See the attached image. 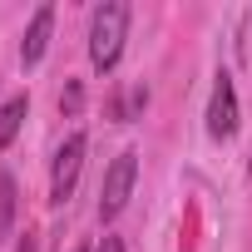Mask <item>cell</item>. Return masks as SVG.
<instances>
[{"mask_svg": "<svg viewBox=\"0 0 252 252\" xmlns=\"http://www.w3.org/2000/svg\"><path fill=\"white\" fill-rule=\"evenodd\" d=\"M208 134H213V139H232V134H237V84H232V74H227V69L213 79V99H208Z\"/></svg>", "mask_w": 252, "mask_h": 252, "instance_id": "277c9868", "label": "cell"}, {"mask_svg": "<svg viewBox=\"0 0 252 252\" xmlns=\"http://www.w3.org/2000/svg\"><path fill=\"white\" fill-rule=\"evenodd\" d=\"M25 114H30V94H10L5 104H0V149H5V144L20 134Z\"/></svg>", "mask_w": 252, "mask_h": 252, "instance_id": "8992f818", "label": "cell"}, {"mask_svg": "<svg viewBox=\"0 0 252 252\" xmlns=\"http://www.w3.org/2000/svg\"><path fill=\"white\" fill-rule=\"evenodd\" d=\"M144 104H149V89L139 84V89H129V94H124V99H114V109H109V114H114V119H134Z\"/></svg>", "mask_w": 252, "mask_h": 252, "instance_id": "ba28073f", "label": "cell"}, {"mask_svg": "<svg viewBox=\"0 0 252 252\" xmlns=\"http://www.w3.org/2000/svg\"><path fill=\"white\" fill-rule=\"evenodd\" d=\"M94 252H124V237H114V232H104V237H99V247H94Z\"/></svg>", "mask_w": 252, "mask_h": 252, "instance_id": "30bf717a", "label": "cell"}, {"mask_svg": "<svg viewBox=\"0 0 252 252\" xmlns=\"http://www.w3.org/2000/svg\"><path fill=\"white\" fill-rule=\"evenodd\" d=\"M74 252H89V247H74Z\"/></svg>", "mask_w": 252, "mask_h": 252, "instance_id": "7c38bea8", "label": "cell"}, {"mask_svg": "<svg viewBox=\"0 0 252 252\" xmlns=\"http://www.w3.org/2000/svg\"><path fill=\"white\" fill-rule=\"evenodd\" d=\"M79 104H84V89H79V79H69V89L60 94V109L64 114H79Z\"/></svg>", "mask_w": 252, "mask_h": 252, "instance_id": "9c48e42d", "label": "cell"}, {"mask_svg": "<svg viewBox=\"0 0 252 252\" xmlns=\"http://www.w3.org/2000/svg\"><path fill=\"white\" fill-rule=\"evenodd\" d=\"M134 178H139V154L134 149H124L114 163H109V173H104V183H99V218L104 222H114L124 208H129V193H134Z\"/></svg>", "mask_w": 252, "mask_h": 252, "instance_id": "7a4b0ae2", "label": "cell"}, {"mask_svg": "<svg viewBox=\"0 0 252 252\" xmlns=\"http://www.w3.org/2000/svg\"><path fill=\"white\" fill-rule=\"evenodd\" d=\"M15 252H35V232H25V242H20Z\"/></svg>", "mask_w": 252, "mask_h": 252, "instance_id": "8fae6325", "label": "cell"}, {"mask_svg": "<svg viewBox=\"0 0 252 252\" xmlns=\"http://www.w3.org/2000/svg\"><path fill=\"white\" fill-rule=\"evenodd\" d=\"M84 149H89L84 134H69V139L60 144L55 168H50V203H55V208L69 203V193H74V183H79V168H84Z\"/></svg>", "mask_w": 252, "mask_h": 252, "instance_id": "3957f363", "label": "cell"}, {"mask_svg": "<svg viewBox=\"0 0 252 252\" xmlns=\"http://www.w3.org/2000/svg\"><path fill=\"white\" fill-rule=\"evenodd\" d=\"M124 35H129V5L124 0H104L89 20V64L99 74H109L124 55Z\"/></svg>", "mask_w": 252, "mask_h": 252, "instance_id": "6da1fadb", "label": "cell"}, {"mask_svg": "<svg viewBox=\"0 0 252 252\" xmlns=\"http://www.w3.org/2000/svg\"><path fill=\"white\" fill-rule=\"evenodd\" d=\"M10 222H15V178L0 173V242L10 237Z\"/></svg>", "mask_w": 252, "mask_h": 252, "instance_id": "52a82bcc", "label": "cell"}, {"mask_svg": "<svg viewBox=\"0 0 252 252\" xmlns=\"http://www.w3.org/2000/svg\"><path fill=\"white\" fill-rule=\"evenodd\" d=\"M50 30H55V5H40V10L30 15V25H25V40H20V64H25V69L45 60V50H50Z\"/></svg>", "mask_w": 252, "mask_h": 252, "instance_id": "5b68a950", "label": "cell"}]
</instances>
